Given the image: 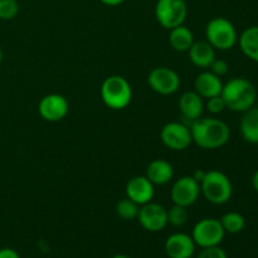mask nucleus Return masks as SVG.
<instances>
[{
    "label": "nucleus",
    "mask_w": 258,
    "mask_h": 258,
    "mask_svg": "<svg viewBox=\"0 0 258 258\" xmlns=\"http://www.w3.org/2000/svg\"><path fill=\"white\" fill-rule=\"evenodd\" d=\"M0 258H20L19 253L13 248H2L0 249Z\"/></svg>",
    "instance_id": "obj_29"
},
{
    "label": "nucleus",
    "mask_w": 258,
    "mask_h": 258,
    "mask_svg": "<svg viewBox=\"0 0 258 258\" xmlns=\"http://www.w3.org/2000/svg\"><path fill=\"white\" fill-rule=\"evenodd\" d=\"M189 128L193 143L206 150L223 148L231 139V128L219 118L199 117L191 121Z\"/></svg>",
    "instance_id": "obj_1"
},
{
    "label": "nucleus",
    "mask_w": 258,
    "mask_h": 258,
    "mask_svg": "<svg viewBox=\"0 0 258 258\" xmlns=\"http://www.w3.org/2000/svg\"><path fill=\"white\" fill-rule=\"evenodd\" d=\"M206 107L211 113H213V115H218V113H222L224 110H226L227 106H226V102H224V100L222 98V96L219 95V96H214V97L208 98L206 103Z\"/></svg>",
    "instance_id": "obj_26"
},
{
    "label": "nucleus",
    "mask_w": 258,
    "mask_h": 258,
    "mask_svg": "<svg viewBox=\"0 0 258 258\" xmlns=\"http://www.w3.org/2000/svg\"><path fill=\"white\" fill-rule=\"evenodd\" d=\"M197 244L191 236L186 233H173L166 238L164 249L169 258H191L196 252Z\"/></svg>",
    "instance_id": "obj_13"
},
{
    "label": "nucleus",
    "mask_w": 258,
    "mask_h": 258,
    "mask_svg": "<svg viewBox=\"0 0 258 258\" xmlns=\"http://www.w3.org/2000/svg\"><path fill=\"white\" fill-rule=\"evenodd\" d=\"M188 15L185 0H158L155 5V17L159 24L165 29H173L184 24Z\"/></svg>",
    "instance_id": "obj_6"
},
{
    "label": "nucleus",
    "mask_w": 258,
    "mask_h": 258,
    "mask_svg": "<svg viewBox=\"0 0 258 258\" xmlns=\"http://www.w3.org/2000/svg\"><path fill=\"white\" fill-rule=\"evenodd\" d=\"M227 108L242 112L253 107L257 100V90L253 83L243 77H234L223 83L221 92Z\"/></svg>",
    "instance_id": "obj_2"
},
{
    "label": "nucleus",
    "mask_w": 258,
    "mask_h": 258,
    "mask_svg": "<svg viewBox=\"0 0 258 258\" xmlns=\"http://www.w3.org/2000/svg\"><path fill=\"white\" fill-rule=\"evenodd\" d=\"M193 43V32L184 24L170 29L169 44L171 45V48H173L174 50H176V52H188V49L191 47Z\"/></svg>",
    "instance_id": "obj_21"
},
{
    "label": "nucleus",
    "mask_w": 258,
    "mask_h": 258,
    "mask_svg": "<svg viewBox=\"0 0 258 258\" xmlns=\"http://www.w3.org/2000/svg\"><path fill=\"white\" fill-rule=\"evenodd\" d=\"M226 236V231L222 227L219 219L203 218L194 226L191 238L194 243L201 248L219 246Z\"/></svg>",
    "instance_id": "obj_7"
},
{
    "label": "nucleus",
    "mask_w": 258,
    "mask_h": 258,
    "mask_svg": "<svg viewBox=\"0 0 258 258\" xmlns=\"http://www.w3.org/2000/svg\"><path fill=\"white\" fill-rule=\"evenodd\" d=\"M190 62L199 68H209L216 59V49L207 40L194 42L188 49Z\"/></svg>",
    "instance_id": "obj_17"
},
{
    "label": "nucleus",
    "mask_w": 258,
    "mask_h": 258,
    "mask_svg": "<svg viewBox=\"0 0 258 258\" xmlns=\"http://www.w3.org/2000/svg\"><path fill=\"white\" fill-rule=\"evenodd\" d=\"M237 43L246 57L258 63V25L246 28L238 37Z\"/></svg>",
    "instance_id": "obj_20"
},
{
    "label": "nucleus",
    "mask_w": 258,
    "mask_h": 258,
    "mask_svg": "<svg viewBox=\"0 0 258 258\" xmlns=\"http://www.w3.org/2000/svg\"><path fill=\"white\" fill-rule=\"evenodd\" d=\"M102 4L105 5H108V7H117V5L122 4L125 0H100Z\"/></svg>",
    "instance_id": "obj_30"
},
{
    "label": "nucleus",
    "mask_w": 258,
    "mask_h": 258,
    "mask_svg": "<svg viewBox=\"0 0 258 258\" xmlns=\"http://www.w3.org/2000/svg\"><path fill=\"white\" fill-rule=\"evenodd\" d=\"M223 88V82L221 77L214 75L211 71L199 73L194 80V91L202 98H211L214 96H219Z\"/></svg>",
    "instance_id": "obj_15"
},
{
    "label": "nucleus",
    "mask_w": 258,
    "mask_h": 258,
    "mask_svg": "<svg viewBox=\"0 0 258 258\" xmlns=\"http://www.w3.org/2000/svg\"><path fill=\"white\" fill-rule=\"evenodd\" d=\"M2 60H3V50L2 48H0V63H2Z\"/></svg>",
    "instance_id": "obj_34"
},
{
    "label": "nucleus",
    "mask_w": 258,
    "mask_h": 258,
    "mask_svg": "<svg viewBox=\"0 0 258 258\" xmlns=\"http://www.w3.org/2000/svg\"><path fill=\"white\" fill-rule=\"evenodd\" d=\"M204 175H206V171H204V170H197V171H196V173H194V174H193V175H191V176H193V178H194V179H196V180H197V181H198V183H199V184H201V181H202V180H203Z\"/></svg>",
    "instance_id": "obj_31"
},
{
    "label": "nucleus",
    "mask_w": 258,
    "mask_h": 258,
    "mask_svg": "<svg viewBox=\"0 0 258 258\" xmlns=\"http://www.w3.org/2000/svg\"><path fill=\"white\" fill-rule=\"evenodd\" d=\"M70 111V105L64 96L59 93H49L39 101L38 112L40 117L49 122L63 120Z\"/></svg>",
    "instance_id": "obj_12"
},
{
    "label": "nucleus",
    "mask_w": 258,
    "mask_h": 258,
    "mask_svg": "<svg viewBox=\"0 0 258 258\" xmlns=\"http://www.w3.org/2000/svg\"><path fill=\"white\" fill-rule=\"evenodd\" d=\"M146 178L154 185L168 184L174 178L173 165L164 159H155L146 168Z\"/></svg>",
    "instance_id": "obj_18"
},
{
    "label": "nucleus",
    "mask_w": 258,
    "mask_h": 258,
    "mask_svg": "<svg viewBox=\"0 0 258 258\" xmlns=\"http://www.w3.org/2000/svg\"><path fill=\"white\" fill-rule=\"evenodd\" d=\"M154 194H155L154 184L146 178V175L134 176L126 184V197L138 203L139 206H144L153 201Z\"/></svg>",
    "instance_id": "obj_14"
},
{
    "label": "nucleus",
    "mask_w": 258,
    "mask_h": 258,
    "mask_svg": "<svg viewBox=\"0 0 258 258\" xmlns=\"http://www.w3.org/2000/svg\"><path fill=\"white\" fill-rule=\"evenodd\" d=\"M101 98L108 108L122 110L133 100V88L122 76L113 75L106 78L101 85Z\"/></svg>",
    "instance_id": "obj_4"
},
{
    "label": "nucleus",
    "mask_w": 258,
    "mask_h": 258,
    "mask_svg": "<svg viewBox=\"0 0 258 258\" xmlns=\"http://www.w3.org/2000/svg\"><path fill=\"white\" fill-rule=\"evenodd\" d=\"M201 193L209 203L222 206L231 201L233 185L223 171L208 170L201 181Z\"/></svg>",
    "instance_id": "obj_3"
},
{
    "label": "nucleus",
    "mask_w": 258,
    "mask_h": 258,
    "mask_svg": "<svg viewBox=\"0 0 258 258\" xmlns=\"http://www.w3.org/2000/svg\"><path fill=\"white\" fill-rule=\"evenodd\" d=\"M219 221H221L222 227L226 231V233L227 232L232 234L239 233L246 227V219L238 212H227L226 214L222 216Z\"/></svg>",
    "instance_id": "obj_22"
},
{
    "label": "nucleus",
    "mask_w": 258,
    "mask_h": 258,
    "mask_svg": "<svg viewBox=\"0 0 258 258\" xmlns=\"http://www.w3.org/2000/svg\"><path fill=\"white\" fill-rule=\"evenodd\" d=\"M207 42L219 50L232 49L238 42V34L233 23L223 17L213 18L206 27Z\"/></svg>",
    "instance_id": "obj_5"
},
{
    "label": "nucleus",
    "mask_w": 258,
    "mask_h": 258,
    "mask_svg": "<svg viewBox=\"0 0 258 258\" xmlns=\"http://www.w3.org/2000/svg\"><path fill=\"white\" fill-rule=\"evenodd\" d=\"M139 209H140V206L127 197L121 199L116 204V213L123 221H134V219L138 218Z\"/></svg>",
    "instance_id": "obj_23"
},
{
    "label": "nucleus",
    "mask_w": 258,
    "mask_h": 258,
    "mask_svg": "<svg viewBox=\"0 0 258 258\" xmlns=\"http://www.w3.org/2000/svg\"><path fill=\"white\" fill-rule=\"evenodd\" d=\"M252 186H253L254 190L258 193V169L254 171L253 176H252Z\"/></svg>",
    "instance_id": "obj_32"
},
{
    "label": "nucleus",
    "mask_w": 258,
    "mask_h": 258,
    "mask_svg": "<svg viewBox=\"0 0 258 258\" xmlns=\"http://www.w3.org/2000/svg\"><path fill=\"white\" fill-rule=\"evenodd\" d=\"M179 110L184 118L194 121L202 117L204 111L203 98L196 91H186L179 98Z\"/></svg>",
    "instance_id": "obj_16"
},
{
    "label": "nucleus",
    "mask_w": 258,
    "mask_h": 258,
    "mask_svg": "<svg viewBox=\"0 0 258 258\" xmlns=\"http://www.w3.org/2000/svg\"><path fill=\"white\" fill-rule=\"evenodd\" d=\"M197 258H228V256L223 248H221L219 246H213L202 248L201 253Z\"/></svg>",
    "instance_id": "obj_27"
},
{
    "label": "nucleus",
    "mask_w": 258,
    "mask_h": 258,
    "mask_svg": "<svg viewBox=\"0 0 258 258\" xmlns=\"http://www.w3.org/2000/svg\"><path fill=\"white\" fill-rule=\"evenodd\" d=\"M19 13L18 0H0V19L12 20Z\"/></svg>",
    "instance_id": "obj_25"
},
{
    "label": "nucleus",
    "mask_w": 258,
    "mask_h": 258,
    "mask_svg": "<svg viewBox=\"0 0 258 258\" xmlns=\"http://www.w3.org/2000/svg\"><path fill=\"white\" fill-rule=\"evenodd\" d=\"M199 196H201V184L193 176H181L171 186V201L176 206L188 208L198 201Z\"/></svg>",
    "instance_id": "obj_11"
},
{
    "label": "nucleus",
    "mask_w": 258,
    "mask_h": 258,
    "mask_svg": "<svg viewBox=\"0 0 258 258\" xmlns=\"http://www.w3.org/2000/svg\"><path fill=\"white\" fill-rule=\"evenodd\" d=\"M241 135L247 143L258 144V107L253 106L244 111L239 122Z\"/></svg>",
    "instance_id": "obj_19"
},
{
    "label": "nucleus",
    "mask_w": 258,
    "mask_h": 258,
    "mask_svg": "<svg viewBox=\"0 0 258 258\" xmlns=\"http://www.w3.org/2000/svg\"><path fill=\"white\" fill-rule=\"evenodd\" d=\"M191 258H193V257H191Z\"/></svg>",
    "instance_id": "obj_35"
},
{
    "label": "nucleus",
    "mask_w": 258,
    "mask_h": 258,
    "mask_svg": "<svg viewBox=\"0 0 258 258\" xmlns=\"http://www.w3.org/2000/svg\"><path fill=\"white\" fill-rule=\"evenodd\" d=\"M111 258H131V257L126 256V254H122V253H118V254H115V256H112Z\"/></svg>",
    "instance_id": "obj_33"
},
{
    "label": "nucleus",
    "mask_w": 258,
    "mask_h": 258,
    "mask_svg": "<svg viewBox=\"0 0 258 258\" xmlns=\"http://www.w3.org/2000/svg\"><path fill=\"white\" fill-rule=\"evenodd\" d=\"M188 221V211L185 207L174 204L170 209H168V224L173 227H183Z\"/></svg>",
    "instance_id": "obj_24"
},
{
    "label": "nucleus",
    "mask_w": 258,
    "mask_h": 258,
    "mask_svg": "<svg viewBox=\"0 0 258 258\" xmlns=\"http://www.w3.org/2000/svg\"><path fill=\"white\" fill-rule=\"evenodd\" d=\"M148 83L154 92L163 96L174 95L180 87V77L169 67H156L150 71Z\"/></svg>",
    "instance_id": "obj_8"
},
{
    "label": "nucleus",
    "mask_w": 258,
    "mask_h": 258,
    "mask_svg": "<svg viewBox=\"0 0 258 258\" xmlns=\"http://www.w3.org/2000/svg\"><path fill=\"white\" fill-rule=\"evenodd\" d=\"M211 72H213L214 75L218 76V77H223L228 73L229 66L228 63L226 62L224 59H221V58H217L213 60V63L211 64Z\"/></svg>",
    "instance_id": "obj_28"
},
{
    "label": "nucleus",
    "mask_w": 258,
    "mask_h": 258,
    "mask_svg": "<svg viewBox=\"0 0 258 258\" xmlns=\"http://www.w3.org/2000/svg\"><path fill=\"white\" fill-rule=\"evenodd\" d=\"M160 138L164 145L174 151L185 150L193 143L190 128L181 122H168L164 125Z\"/></svg>",
    "instance_id": "obj_10"
},
{
    "label": "nucleus",
    "mask_w": 258,
    "mask_h": 258,
    "mask_svg": "<svg viewBox=\"0 0 258 258\" xmlns=\"http://www.w3.org/2000/svg\"><path fill=\"white\" fill-rule=\"evenodd\" d=\"M136 219L145 231L160 232L168 226V209L161 204L149 202L140 206Z\"/></svg>",
    "instance_id": "obj_9"
}]
</instances>
